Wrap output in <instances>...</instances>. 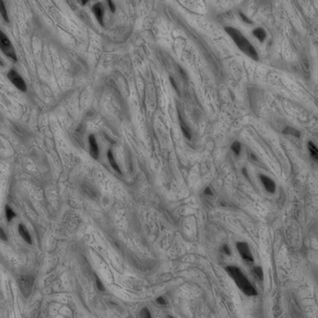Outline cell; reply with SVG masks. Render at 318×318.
<instances>
[{
    "label": "cell",
    "mask_w": 318,
    "mask_h": 318,
    "mask_svg": "<svg viewBox=\"0 0 318 318\" xmlns=\"http://www.w3.org/2000/svg\"><path fill=\"white\" fill-rule=\"evenodd\" d=\"M225 30H226V32L230 36L232 40L235 42L237 47L243 52H244L246 55H248L254 60H259V55H258L257 51H256L255 48L238 29L232 28V27H226Z\"/></svg>",
    "instance_id": "1"
},
{
    "label": "cell",
    "mask_w": 318,
    "mask_h": 318,
    "mask_svg": "<svg viewBox=\"0 0 318 318\" xmlns=\"http://www.w3.org/2000/svg\"><path fill=\"white\" fill-rule=\"evenodd\" d=\"M228 273L232 277L238 288L241 289L247 296H257L258 292L255 289L251 283L247 280V278L243 274V273L240 270L239 268L234 266H229L226 268Z\"/></svg>",
    "instance_id": "2"
},
{
    "label": "cell",
    "mask_w": 318,
    "mask_h": 318,
    "mask_svg": "<svg viewBox=\"0 0 318 318\" xmlns=\"http://www.w3.org/2000/svg\"><path fill=\"white\" fill-rule=\"evenodd\" d=\"M0 50H1L6 55L10 58L12 61L16 62L17 61V56L16 52H15L14 47L12 46L10 40L1 30H0Z\"/></svg>",
    "instance_id": "3"
},
{
    "label": "cell",
    "mask_w": 318,
    "mask_h": 318,
    "mask_svg": "<svg viewBox=\"0 0 318 318\" xmlns=\"http://www.w3.org/2000/svg\"><path fill=\"white\" fill-rule=\"evenodd\" d=\"M7 77H9V80L12 82L14 86L18 88L20 91H26V90H27L26 84H25V80L22 79V77L16 71L10 70L9 73H7Z\"/></svg>",
    "instance_id": "4"
},
{
    "label": "cell",
    "mask_w": 318,
    "mask_h": 318,
    "mask_svg": "<svg viewBox=\"0 0 318 318\" xmlns=\"http://www.w3.org/2000/svg\"><path fill=\"white\" fill-rule=\"evenodd\" d=\"M237 249L242 256V258L246 261V262H253V256L250 251V248L248 244L244 242H239L236 244Z\"/></svg>",
    "instance_id": "5"
},
{
    "label": "cell",
    "mask_w": 318,
    "mask_h": 318,
    "mask_svg": "<svg viewBox=\"0 0 318 318\" xmlns=\"http://www.w3.org/2000/svg\"><path fill=\"white\" fill-rule=\"evenodd\" d=\"M89 144H90V153L91 155V157L96 160L99 156V149H98L96 139L94 134H91L89 136Z\"/></svg>",
    "instance_id": "6"
},
{
    "label": "cell",
    "mask_w": 318,
    "mask_h": 318,
    "mask_svg": "<svg viewBox=\"0 0 318 318\" xmlns=\"http://www.w3.org/2000/svg\"><path fill=\"white\" fill-rule=\"evenodd\" d=\"M259 177H260V180H261L263 186H264L265 189L268 192H270V193H274V191H275V183L271 180L270 177H268L266 175H260Z\"/></svg>",
    "instance_id": "7"
},
{
    "label": "cell",
    "mask_w": 318,
    "mask_h": 318,
    "mask_svg": "<svg viewBox=\"0 0 318 318\" xmlns=\"http://www.w3.org/2000/svg\"><path fill=\"white\" fill-rule=\"evenodd\" d=\"M92 11H94L95 17L98 21V22L101 25H104V20H103V15H104V10H103V6L100 3H97L94 6L92 7Z\"/></svg>",
    "instance_id": "8"
},
{
    "label": "cell",
    "mask_w": 318,
    "mask_h": 318,
    "mask_svg": "<svg viewBox=\"0 0 318 318\" xmlns=\"http://www.w3.org/2000/svg\"><path fill=\"white\" fill-rule=\"evenodd\" d=\"M18 229H19V233L22 236V238L24 239L27 244H32V238H31V235L29 233V231L27 230V229L25 228V225L20 224L18 226Z\"/></svg>",
    "instance_id": "9"
},
{
    "label": "cell",
    "mask_w": 318,
    "mask_h": 318,
    "mask_svg": "<svg viewBox=\"0 0 318 318\" xmlns=\"http://www.w3.org/2000/svg\"><path fill=\"white\" fill-rule=\"evenodd\" d=\"M107 159H108V160H109V163L112 166V168L114 170H116L118 173H120V167H119V165L117 163V161L115 160L113 153H112L111 150H108V152H107Z\"/></svg>",
    "instance_id": "10"
},
{
    "label": "cell",
    "mask_w": 318,
    "mask_h": 318,
    "mask_svg": "<svg viewBox=\"0 0 318 318\" xmlns=\"http://www.w3.org/2000/svg\"><path fill=\"white\" fill-rule=\"evenodd\" d=\"M308 149H309V152L311 154V156L314 159V160H318V149L316 146L312 142L310 141L308 143Z\"/></svg>",
    "instance_id": "11"
},
{
    "label": "cell",
    "mask_w": 318,
    "mask_h": 318,
    "mask_svg": "<svg viewBox=\"0 0 318 318\" xmlns=\"http://www.w3.org/2000/svg\"><path fill=\"white\" fill-rule=\"evenodd\" d=\"M253 35L258 38L259 41H263L266 37V32L262 28H257L253 31Z\"/></svg>",
    "instance_id": "12"
},
{
    "label": "cell",
    "mask_w": 318,
    "mask_h": 318,
    "mask_svg": "<svg viewBox=\"0 0 318 318\" xmlns=\"http://www.w3.org/2000/svg\"><path fill=\"white\" fill-rule=\"evenodd\" d=\"M5 211H6V216H7V221H11L14 218H15V216H16V214H15L14 212H13V210H12V209L10 207V206H6V208H5Z\"/></svg>",
    "instance_id": "13"
},
{
    "label": "cell",
    "mask_w": 318,
    "mask_h": 318,
    "mask_svg": "<svg viewBox=\"0 0 318 318\" xmlns=\"http://www.w3.org/2000/svg\"><path fill=\"white\" fill-rule=\"evenodd\" d=\"M253 273L254 275L257 277L259 280L262 281L263 280V270L261 269V267H255L253 268Z\"/></svg>",
    "instance_id": "14"
},
{
    "label": "cell",
    "mask_w": 318,
    "mask_h": 318,
    "mask_svg": "<svg viewBox=\"0 0 318 318\" xmlns=\"http://www.w3.org/2000/svg\"><path fill=\"white\" fill-rule=\"evenodd\" d=\"M0 13H1L3 19L5 20V22H9V16H7V12L5 7V5L2 1H0Z\"/></svg>",
    "instance_id": "15"
},
{
    "label": "cell",
    "mask_w": 318,
    "mask_h": 318,
    "mask_svg": "<svg viewBox=\"0 0 318 318\" xmlns=\"http://www.w3.org/2000/svg\"><path fill=\"white\" fill-rule=\"evenodd\" d=\"M231 149L236 155H239L240 151H241V144H240L238 141L233 142V143H232V145H231Z\"/></svg>",
    "instance_id": "16"
},
{
    "label": "cell",
    "mask_w": 318,
    "mask_h": 318,
    "mask_svg": "<svg viewBox=\"0 0 318 318\" xmlns=\"http://www.w3.org/2000/svg\"><path fill=\"white\" fill-rule=\"evenodd\" d=\"M140 317L141 318H151V314L149 310L147 308H143L140 312Z\"/></svg>",
    "instance_id": "17"
},
{
    "label": "cell",
    "mask_w": 318,
    "mask_h": 318,
    "mask_svg": "<svg viewBox=\"0 0 318 318\" xmlns=\"http://www.w3.org/2000/svg\"><path fill=\"white\" fill-rule=\"evenodd\" d=\"M0 240L4 242H7V236L5 233V231L2 227H0Z\"/></svg>",
    "instance_id": "18"
},
{
    "label": "cell",
    "mask_w": 318,
    "mask_h": 318,
    "mask_svg": "<svg viewBox=\"0 0 318 318\" xmlns=\"http://www.w3.org/2000/svg\"><path fill=\"white\" fill-rule=\"evenodd\" d=\"M95 277H96V285H97L98 290H100V291H105L104 285L102 284V282H101V280H100V279H99L97 276H95Z\"/></svg>",
    "instance_id": "19"
},
{
    "label": "cell",
    "mask_w": 318,
    "mask_h": 318,
    "mask_svg": "<svg viewBox=\"0 0 318 318\" xmlns=\"http://www.w3.org/2000/svg\"><path fill=\"white\" fill-rule=\"evenodd\" d=\"M181 129H182V132H183V133H184V134H185V136L186 137H187L188 139H189V140H190V138H191V136H190V134H189V132L187 130V129H186V127H184L183 125H182V124H181Z\"/></svg>",
    "instance_id": "20"
},
{
    "label": "cell",
    "mask_w": 318,
    "mask_h": 318,
    "mask_svg": "<svg viewBox=\"0 0 318 318\" xmlns=\"http://www.w3.org/2000/svg\"><path fill=\"white\" fill-rule=\"evenodd\" d=\"M156 302L158 304H160V305H165L166 304V300L162 298V297H159L157 299H156Z\"/></svg>",
    "instance_id": "21"
},
{
    "label": "cell",
    "mask_w": 318,
    "mask_h": 318,
    "mask_svg": "<svg viewBox=\"0 0 318 318\" xmlns=\"http://www.w3.org/2000/svg\"><path fill=\"white\" fill-rule=\"evenodd\" d=\"M240 16H241V18H242V19H243V20H244V21L245 22H247V24H251V22H251V21H250L249 19H248V18H247V17L245 16V15H244V13H242V12H240Z\"/></svg>",
    "instance_id": "22"
},
{
    "label": "cell",
    "mask_w": 318,
    "mask_h": 318,
    "mask_svg": "<svg viewBox=\"0 0 318 318\" xmlns=\"http://www.w3.org/2000/svg\"><path fill=\"white\" fill-rule=\"evenodd\" d=\"M222 249H223L224 253H225V254H226V255H230V248H229V246H228L227 244H224V245L222 246Z\"/></svg>",
    "instance_id": "23"
},
{
    "label": "cell",
    "mask_w": 318,
    "mask_h": 318,
    "mask_svg": "<svg viewBox=\"0 0 318 318\" xmlns=\"http://www.w3.org/2000/svg\"><path fill=\"white\" fill-rule=\"evenodd\" d=\"M204 194H207V195H210V196H213V192L212 190L210 189V188H206L205 190H204Z\"/></svg>",
    "instance_id": "24"
},
{
    "label": "cell",
    "mask_w": 318,
    "mask_h": 318,
    "mask_svg": "<svg viewBox=\"0 0 318 318\" xmlns=\"http://www.w3.org/2000/svg\"><path fill=\"white\" fill-rule=\"evenodd\" d=\"M108 5H109V7H110L111 11L114 12V11H115V6H114V4H113L111 1H108Z\"/></svg>",
    "instance_id": "25"
},
{
    "label": "cell",
    "mask_w": 318,
    "mask_h": 318,
    "mask_svg": "<svg viewBox=\"0 0 318 318\" xmlns=\"http://www.w3.org/2000/svg\"><path fill=\"white\" fill-rule=\"evenodd\" d=\"M170 80H171V83H172V85H173V86H174V88L177 91V86H176V85H175V80H174V79H173V77H170Z\"/></svg>",
    "instance_id": "26"
},
{
    "label": "cell",
    "mask_w": 318,
    "mask_h": 318,
    "mask_svg": "<svg viewBox=\"0 0 318 318\" xmlns=\"http://www.w3.org/2000/svg\"><path fill=\"white\" fill-rule=\"evenodd\" d=\"M168 318H173L172 316H168Z\"/></svg>",
    "instance_id": "27"
}]
</instances>
